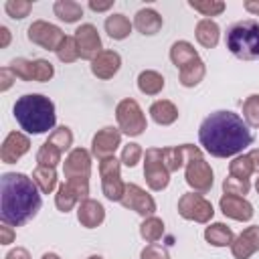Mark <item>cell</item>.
I'll use <instances>...</instances> for the list:
<instances>
[{
	"mask_svg": "<svg viewBox=\"0 0 259 259\" xmlns=\"http://www.w3.org/2000/svg\"><path fill=\"white\" fill-rule=\"evenodd\" d=\"M198 142L214 158H235L251 146L253 134L239 113L219 109L200 121Z\"/></svg>",
	"mask_w": 259,
	"mask_h": 259,
	"instance_id": "obj_1",
	"label": "cell"
},
{
	"mask_svg": "<svg viewBox=\"0 0 259 259\" xmlns=\"http://www.w3.org/2000/svg\"><path fill=\"white\" fill-rule=\"evenodd\" d=\"M40 190L24 172L0 176V219L10 227H22L40 210Z\"/></svg>",
	"mask_w": 259,
	"mask_h": 259,
	"instance_id": "obj_2",
	"label": "cell"
},
{
	"mask_svg": "<svg viewBox=\"0 0 259 259\" xmlns=\"http://www.w3.org/2000/svg\"><path fill=\"white\" fill-rule=\"evenodd\" d=\"M14 119L26 134H47L49 130H55L57 123V111L55 103L42 95V93H24L16 99L12 107Z\"/></svg>",
	"mask_w": 259,
	"mask_h": 259,
	"instance_id": "obj_3",
	"label": "cell"
},
{
	"mask_svg": "<svg viewBox=\"0 0 259 259\" xmlns=\"http://www.w3.org/2000/svg\"><path fill=\"white\" fill-rule=\"evenodd\" d=\"M225 45L229 53L241 61H257L259 59V22L253 18L239 20L229 26Z\"/></svg>",
	"mask_w": 259,
	"mask_h": 259,
	"instance_id": "obj_4",
	"label": "cell"
},
{
	"mask_svg": "<svg viewBox=\"0 0 259 259\" xmlns=\"http://www.w3.org/2000/svg\"><path fill=\"white\" fill-rule=\"evenodd\" d=\"M115 119H117L119 132L130 138H138L148 130L146 113L140 107V103L132 97H125L115 105Z\"/></svg>",
	"mask_w": 259,
	"mask_h": 259,
	"instance_id": "obj_5",
	"label": "cell"
},
{
	"mask_svg": "<svg viewBox=\"0 0 259 259\" xmlns=\"http://www.w3.org/2000/svg\"><path fill=\"white\" fill-rule=\"evenodd\" d=\"M99 176L103 196L111 202H119L125 192V182L121 180V160H117L115 156L99 160Z\"/></svg>",
	"mask_w": 259,
	"mask_h": 259,
	"instance_id": "obj_6",
	"label": "cell"
},
{
	"mask_svg": "<svg viewBox=\"0 0 259 259\" xmlns=\"http://www.w3.org/2000/svg\"><path fill=\"white\" fill-rule=\"evenodd\" d=\"M178 214L184 221H194L198 225H206V223L212 221L214 208H212V202L206 200L202 194H198V192H184L178 198Z\"/></svg>",
	"mask_w": 259,
	"mask_h": 259,
	"instance_id": "obj_7",
	"label": "cell"
},
{
	"mask_svg": "<svg viewBox=\"0 0 259 259\" xmlns=\"http://www.w3.org/2000/svg\"><path fill=\"white\" fill-rule=\"evenodd\" d=\"M144 178L150 190L160 192L170 182V172L162 160V148H148L144 152Z\"/></svg>",
	"mask_w": 259,
	"mask_h": 259,
	"instance_id": "obj_8",
	"label": "cell"
},
{
	"mask_svg": "<svg viewBox=\"0 0 259 259\" xmlns=\"http://www.w3.org/2000/svg\"><path fill=\"white\" fill-rule=\"evenodd\" d=\"M184 180L192 188V192H198V194L210 192L214 182V172L210 164L204 160V156H196L184 166Z\"/></svg>",
	"mask_w": 259,
	"mask_h": 259,
	"instance_id": "obj_9",
	"label": "cell"
},
{
	"mask_svg": "<svg viewBox=\"0 0 259 259\" xmlns=\"http://www.w3.org/2000/svg\"><path fill=\"white\" fill-rule=\"evenodd\" d=\"M26 36L32 45H38L40 49L47 51H55L59 49V45L63 42V38L67 36L57 24L47 22V20H34L28 28H26Z\"/></svg>",
	"mask_w": 259,
	"mask_h": 259,
	"instance_id": "obj_10",
	"label": "cell"
},
{
	"mask_svg": "<svg viewBox=\"0 0 259 259\" xmlns=\"http://www.w3.org/2000/svg\"><path fill=\"white\" fill-rule=\"evenodd\" d=\"M121 206L134 210L136 214L148 219V217H154L156 212V200L150 192H146L142 186L134 184V182H125V192L121 196Z\"/></svg>",
	"mask_w": 259,
	"mask_h": 259,
	"instance_id": "obj_11",
	"label": "cell"
},
{
	"mask_svg": "<svg viewBox=\"0 0 259 259\" xmlns=\"http://www.w3.org/2000/svg\"><path fill=\"white\" fill-rule=\"evenodd\" d=\"M73 36H75V42H77V49H79V57L85 59V61H93L103 51L97 26L91 24V22H85V24L77 26Z\"/></svg>",
	"mask_w": 259,
	"mask_h": 259,
	"instance_id": "obj_12",
	"label": "cell"
},
{
	"mask_svg": "<svg viewBox=\"0 0 259 259\" xmlns=\"http://www.w3.org/2000/svg\"><path fill=\"white\" fill-rule=\"evenodd\" d=\"M121 146V132L119 127L105 125L97 130V134L91 140V156L97 160H105L115 154V150Z\"/></svg>",
	"mask_w": 259,
	"mask_h": 259,
	"instance_id": "obj_13",
	"label": "cell"
},
{
	"mask_svg": "<svg viewBox=\"0 0 259 259\" xmlns=\"http://www.w3.org/2000/svg\"><path fill=\"white\" fill-rule=\"evenodd\" d=\"M202 156V150L194 144H182V146H168L162 148V160L168 168V172H178L180 168H184L192 158Z\"/></svg>",
	"mask_w": 259,
	"mask_h": 259,
	"instance_id": "obj_14",
	"label": "cell"
},
{
	"mask_svg": "<svg viewBox=\"0 0 259 259\" xmlns=\"http://www.w3.org/2000/svg\"><path fill=\"white\" fill-rule=\"evenodd\" d=\"M91 150L85 148H73L65 162H63V174L65 178H89L91 176Z\"/></svg>",
	"mask_w": 259,
	"mask_h": 259,
	"instance_id": "obj_15",
	"label": "cell"
},
{
	"mask_svg": "<svg viewBox=\"0 0 259 259\" xmlns=\"http://www.w3.org/2000/svg\"><path fill=\"white\" fill-rule=\"evenodd\" d=\"M219 208L227 219L239 221V223H249L255 214L253 204L245 196H233V194H223L219 200Z\"/></svg>",
	"mask_w": 259,
	"mask_h": 259,
	"instance_id": "obj_16",
	"label": "cell"
},
{
	"mask_svg": "<svg viewBox=\"0 0 259 259\" xmlns=\"http://www.w3.org/2000/svg\"><path fill=\"white\" fill-rule=\"evenodd\" d=\"M28 150H30V140H28V136L14 130V132H10V134L4 138V142H2V146H0V160H2L4 164H14V162H18Z\"/></svg>",
	"mask_w": 259,
	"mask_h": 259,
	"instance_id": "obj_17",
	"label": "cell"
},
{
	"mask_svg": "<svg viewBox=\"0 0 259 259\" xmlns=\"http://www.w3.org/2000/svg\"><path fill=\"white\" fill-rule=\"evenodd\" d=\"M259 251V225L243 229L231 243V255L235 259H249Z\"/></svg>",
	"mask_w": 259,
	"mask_h": 259,
	"instance_id": "obj_18",
	"label": "cell"
},
{
	"mask_svg": "<svg viewBox=\"0 0 259 259\" xmlns=\"http://www.w3.org/2000/svg\"><path fill=\"white\" fill-rule=\"evenodd\" d=\"M119 69H121V57L113 49H103L91 61V73H93V77H97L101 81H107V79L115 77Z\"/></svg>",
	"mask_w": 259,
	"mask_h": 259,
	"instance_id": "obj_19",
	"label": "cell"
},
{
	"mask_svg": "<svg viewBox=\"0 0 259 259\" xmlns=\"http://www.w3.org/2000/svg\"><path fill=\"white\" fill-rule=\"evenodd\" d=\"M77 221L85 229H97L105 221V208H103V204L99 200H93V198L81 200L79 206H77Z\"/></svg>",
	"mask_w": 259,
	"mask_h": 259,
	"instance_id": "obj_20",
	"label": "cell"
},
{
	"mask_svg": "<svg viewBox=\"0 0 259 259\" xmlns=\"http://www.w3.org/2000/svg\"><path fill=\"white\" fill-rule=\"evenodd\" d=\"M162 24H164V20H162L160 12L154 10V8H140L134 16V28L138 32L146 34V36H152V34L160 32Z\"/></svg>",
	"mask_w": 259,
	"mask_h": 259,
	"instance_id": "obj_21",
	"label": "cell"
},
{
	"mask_svg": "<svg viewBox=\"0 0 259 259\" xmlns=\"http://www.w3.org/2000/svg\"><path fill=\"white\" fill-rule=\"evenodd\" d=\"M194 36L196 42L204 49H214L221 38V26L212 18H200L194 26Z\"/></svg>",
	"mask_w": 259,
	"mask_h": 259,
	"instance_id": "obj_22",
	"label": "cell"
},
{
	"mask_svg": "<svg viewBox=\"0 0 259 259\" xmlns=\"http://www.w3.org/2000/svg\"><path fill=\"white\" fill-rule=\"evenodd\" d=\"M103 28L105 32L113 38V40H123L132 34V28H134V22H130V18L121 12H113L105 18L103 22Z\"/></svg>",
	"mask_w": 259,
	"mask_h": 259,
	"instance_id": "obj_23",
	"label": "cell"
},
{
	"mask_svg": "<svg viewBox=\"0 0 259 259\" xmlns=\"http://www.w3.org/2000/svg\"><path fill=\"white\" fill-rule=\"evenodd\" d=\"M178 107L170 101V99H156L150 105V117L158 123V125H172L178 119Z\"/></svg>",
	"mask_w": 259,
	"mask_h": 259,
	"instance_id": "obj_24",
	"label": "cell"
},
{
	"mask_svg": "<svg viewBox=\"0 0 259 259\" xmlns=\"http://www.w3.org/2000/svg\"><path fill=\"white\" fill-rule=\"evenodd\" d=\"M204 241L212 247H231V243L235 241V233L225 223H210L204 229Z\"/></svg>",
	"mask_w": 259,
	"mask_h": 259,
	"instance_id": "obj_25",
	"label": "cell"
},
{
	"mask_svg": "<svg viewBox=\"0 0 259 259\" xmlns=\"http://www.w3.org/2000/svg\"><path fill=\"white\" fill-rule=\"evenodd\" d=\"M196 59H200V57H198V53H196V49H194L192 42H188V40H176V42H172V47H170V61H172V65L178 71L182 67H186L188 63L196 61Z\"/></svg>",
	"mask_w": 259,
	"mask_h": 259,
	"instance_id": "obj_26",
	"label": "cell"
},
{
	"mask_svg": "<svg viewBox=\"0 0 259 259\" xmlns=\"http://www.w3.org/2000/svg\"><path fill=\"white\" fill-rule=\"evenodd\" d=\"M166 85V79L162 73L154 71V69H144L138 75V89L144 95H158Z\"/></svg>",
	"mask_w": 259,
	"mask_h": 259,
	"instance_id": "obj_27",
	"label": "cell"
},
{
	"mask_svg": "<svg viewBox=\"0 0 259 259\" xmlns=\"http://www.w3.org/2000/svg\"><path fill=\"white\" fill-rule=\"evenodd\" d=\"M30 178L36 184V188L40 190V194H51L55 188H59L57 186V182H59L57 170L53 166H40V164H36V168L32 170V176Z\"/></svg>",
	"mask_w": 259,
	"mask_h": 259,
	"instance_id": "obj_28",
	"label": "cell"
},
{
	"mask_svg": "<svg viewBox=\"0 0 259 259\" xmlns=\"http://www.w3.org/2000/svg\"><path fill=\"white\" fill-rule=\"evenodd\" d=\"M204 75H206V65H204L202 59H196V61H192V63H188L186 67L180 69L178 81H180L182 87L190 89V87H196L204 79Z\"/></svg>",
	"mask_w": 259,
	"mask_h": 259,
	"instance_id": "obj_29",
	"label": "cell"
},
{
	"mask_svg": "<svg viewBox=\"0 0 259 259\" xmlns=\"http://www.w3.org/2000/svg\"><path fill=\"white\" fill-rule=\"evenodd\" d=\"M53 12L59 20H63L65 24H73L77 20H81L83 16V6L75 0H57L53 4Z\"/></svg>",
	"mask_w": 259,
	"mask_h": 259,
	"instance_id": "obj_30",
	"label": "cell"
},
{
	"mask_svg": "<svg viewBox=\"0 0 259 259\" xmlns=\"http://www.w3.org/2000/svg\"><path fill=\"white\" fill-rule=\"evenodd\" d=\"M79 202H81V198L77 196V192H75L67 182L59 184L57 194H55V206H57L61 212H69V210H73L75 206H79Z\"/></svg>",
	"mask_w": 259,
	"mask_h": 259,
	"instance_id": "obj_31",
	"label": "cell"
},
{
	"mask_svg": "<svg viewBox=\"0 0 259 259\" xmlns=\"http://www.w3.org/2000/svg\"><path fill=\"white\" fill-rule=\"evenodd\" d=\"M164 235V221L160 217H148L142 221L140 225V237L146 241V243H156L160 241Z\"/></svg>",
	"mask_w": 259,
	"mask_h": 259,
	"instance_id": "obj_32",
	"label": "cell"
},
{
	"mask_svg": "<svg viewBox=\"0 0 259 259\" xmlns=\"http://www.w3.org/2000/svg\"><path fill=\"white\" fill-rule=\"evenodd\" d=\"M47 142H51L61 154H65L67 150L71 152V146H73V132H71V127H67V125H59V127H55L51 134H49V140Z\"/></svg>",
	"mask_w": 259,
	"mask_h": 259,
	"instance_id": "obj_33",
	"label": "cell"
},
{
	"mask_svg": "<svg viewBox=\"0 0 259 259\" xmlns=\"http://www.w3.org/2000/svg\"><path fill=\"white\" fill-rule=\"evenodd\" d=\"M188 6L202 16H219L225 12L227 4L223 0H188Z\"/></svg>",
	"mask_w": 259,
	"mask_h": 259,
	"instance_id": "obj_34",
	"label": "cell"
},
{
	"mask_svg": "<svg viewBox=\"0 0 259 259\" xmlns=\"http://www.w3.org/2000/svg\"><path fill=\"white\" fill-rule=\"evenodd\" d=\"M229 174H231V176H237V178H245V180H249V176L255 174L249 156H247V154H239V156H235V158L229 162Z\"/></svg>",
	"mask_w": 259,
	"mask_h": 259,
	"instance_id": "obj_35",
	"label": "cell"
},
{
	"mask_svg": "<svg viewBox=\"0 0 259 259\" xmlns=\"http://www.w3.org/2000/svg\"><path fill=\"white\" fill-rule=\"evenodd\" d=\"M61 158H63V154L51 142H45L36 150V164H40V166H53V168H57V164L61 162Z\"/></svg>",
	"mask_w": 259,
	"mask_h": 259,
	"instance_id": "obj_36",
	"label": "cell"
},
{
	"mask_svg": "<svg viewBox=\"0 0 259 259\" xmlns=\"http://www.w3.org/2000/svg\"><path fill=\"white\" fill-rule=\"evenodd\" d=\"M57 59L61 61V63H75L77 59H81L79 57V49H77V42H75V36H65L63 38V42L59 45V49H57Z\"/></svg>",
	"mask_w": 259,
	"mask_h": 259,
	"instance_id": "obj_37",
	"label": "cell"
},
{
	"mask_svg": "<svg viewBox=\"0 0 259 259\" xmlns=\"http://www.w3.org/2000/svg\"><path fill=\"white\" fill-rule=\"evenodd\" d=\"M251 190V182L245 178H237V176H227L223 180V192L225 194H233V196H245Z\"/></svg>",
	"mask_w": 259,
	"mask_h": 259,
	"instance_id": "obj_38",
	"label": "cell"
},
{
	"mask_svg": "<svg viewBox=\"0 0 259 259\" xmlns=\"http://www.w3.org/2000/svg\"><path fill=\"white\" fill-rule=\"evenodd\" d=\"M243 119L247 125L259 127V93H253L243 101Z\"/></svg>",
	"mask_w": 259,
	"mask_h": 259,
	"instance_id": "obj_39",
	"label": "cell"
},
{
	"mask_svg": "<svg viewBox=\"0 0 259 259\" xmlns=\"http://www.w3.org/2000/svg\"><path fill=\"white\" fill-rule=\"evenodd\" d=\"M55 75V67L47 59H32V81L36 83H47Z\"/></svg>",
	"mask_w": 259,
	"mask_h": 259,
	"instance_id": "obj_40",
	"label": "cell"
},
{
	"mask_svg": "<svg viewBox=\"0 0 259 259\" xmlns=\"http://www.w3.org/2000/svg\"><path fill=\"white\" fill-rule=\"evenodd\" d=\"M4 10H6V14L10 18L22 20V18H26L30 14L32 2H28V0H8V2H4Z\"/></svg>",
	"mask_w": 259,
	"mask_h": 259,
	"instance_id": "obj_41",
	"label": "cell"
},
{
	"mask_svg": "<svg viewBox=\"0 0 259 259\" xmlns=\"http://www.w3.org/2000/svg\"><path fill=\"white\" fill-rule=\"evenodd\" d=\"M8 69L14 73L16 79L20 81H32V61L30 59H24V57H18V59H12Z\"/></svg>",
	"mask_w": 259,
	"mask_h": 259,
	"instance_id": "obj_42",
	"label": "cell"
},
{
	"mask_svg": "<svg viewBox=\"0 0 259 259\" xmlns=\"http://www.w3.org/2000/svg\"><path fill=\"white\" fill-rule=\"evenodd\" d=\"M142 158H144V150H142V146H140V144L130 142V144H125V146L121 148V156H119V160H121V164H123V166L134 168Z\"/></svg>",
	"mask_w": 259,
	"mask_h": 259,
	"instance_id": "obj_43",
	"label": "cell"
},
{
	"mask_svg": "<svg viewBox=\"0 0 259 259\" xmlns=\"http://www.w3.org/2000/svg\"><path fill=\"white\" fill-rule=\"evenodd\" d=\"M140 259H170V253L166 247H162L158 243H148L140 251Z\"/></svg>",
	"mask_w": 259,
	"mask_h": 259,
	"instance_id": "obj_44",
	"label": "cell"
},
{
	"mask_svg": "<svg viewBox=\"0 0 259 259\" xmlns=\"http://www.w3.org/2000/svg\"><path fill=\"white\" fill-rule=\"evenodd\" d=\"M14 81H16V77H14V73L8 69V65L2 67V69H0V91H2V93L8 91Z\"/></svg>",
	"mask_w": 259,
	"mask_h": 259,
	"instance_id": "obj_45",
	"label": "cell"
},
{
	"mask_svg": "<svg viewBox=\"0 0 259 259\" xmlns=\"http://www.w3.org/2000/svg\"><path fill=\"white\" fill-rule=\"evenodd\" d=\"M14 239H16V231H14V227L2 223V227H0V245H10Z\"/></svg>",
	"mask_w": 259,
	"mask_h": 259,
	"instance_id": "obj_46",
	"label": "cell"
},
{
	"mask_svg": "<svg viewBox=\"0 0 259 259\" xmlns=\"http://www.w3.org/2000/svg\"><path fill=\"white\" fill-rule=\"evenodd\" d=\"M4 259H30V253H28V249H24V247H14V249H10V251L6 253Z\"/></svg>",
	"mask_w": 259,
	"mask_h": 259,
	"instance_id": "obj_47",
	"label": "cell"
},
{
	"mask_svg": "<svg viewBox=\"0 0 259 259\" xmlns=\"http://www.w3.org/2000/svg\"><path fill=\"white\" fill-rule=\"evenodd\" d=\"M93 12H105V10H109L111 6H113V0H107V2H97V0H89V4H87Z\"/></svg>",
	"mask_w": 259,
	"mask_h": 259,
	"instance_id": "obj_48",
	"label": "cell"
},
{
	"mask_svg": "<svg viewBox=\"0 0 259 259\" xmlns=\"http://www.w3.org/2000/svg\"><path fill=\"white\" fill-rule=\"evenodd\" d=\"M243 8H245L249 14L259 16V0H245V2H243Z\"/></svg>",
	"mask_w": 259,
	"mask_h": 259,
	"instance_id": "obj_49",
	"label": "cell"
},
{
	"mask_svg": "<svg viewBox=\"0 0 259 259\" xmlns=\"http://www.w3.org/2000/svg\"><path fill=\"white\" fill-rule=\"evenodd\" d=\"M10 38H12L10 30L6 26H0V49H6L10 45Z\"/></svg>",
	"mask_w": 259,
	"mask_h": 259,
	"instance_id": "obj_50",
	"label": "cell"
},
{
	"mask_svg": "<svg viewBox=\"0 0 259 259\" xmlns=\"http://www.w3.org/2000/svg\"><path fill=\"white\" fill-rule=\"evenodd\" d=\"M247 156H249V160H251V164H253V172L259 174V148H253Z\"/></svg>",
	"mask_w": 259,
	"mask_h": 259,
	"instance_id": "obj_51",
	"label": "cell"
},
{
	"mask_svg": "<svg viewBox=\"0 0 259 259\" xmlns=\"http://www.w3.org/2000/svg\"><path fill=\"white\" fill-rule=\"evenodd\" d=\"M40 259H61L57 253H51V251H47V253H42V257Z\"/></svg>",
	"mask_w": 259,
	"mask_h": 259,
	"instance_id": "obj_52",
	"label": "cell"
},
{
	"mask_svg": "<svg viewBox=\"0 0 259 259\" xmlns=\"http://www.w3.org/2000/svg\"><path fill=\"white\" fill-rule=\"evenodd\" d=\"M87 259H103V257H101V255H89Z\"/></svg>",
	"mask_w": 259,
	"mask_h": 259,
	"instance_id": "obj_53",
	"label": "cell"
},
{
	"mask_svg": "<svg viewBox=\"0 0 259 259\" xmlns=\"http://www.w3.org/2000/svg\"><path fill=\"white\" fill-rule=\"evenodd\" d=\"M255 190H257V194H259V178L255 180Z\"/></svg>",
	"mask_w": 259,
	"mask_h": 259,
	"instance_id": "obj_54",
	"label": "cell"
}]
</instances>
